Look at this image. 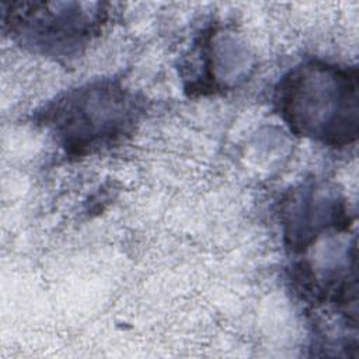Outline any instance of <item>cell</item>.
Listing matches in <instances>:
<instances>
[{"label":"cell","mask_w":359,"mask_h":359,"mask_svg":"<svg viewBox=\"0 0 359 359\" xmlns=\"http://www.w3.org/2000/svg\"><path fill=\"white\" fill-rule=\"evenodd\" d=\"M282 213L286 243L296 252H304L330 230H346L349 222L345 202L318 185L294 191Z\"/></svg>","instance_id":"obj_4"},{"label":"cell","mask_w":359,"mask_h":359,"mask_svg":"<svg viewBox=\"0 0 359 359\" xmlns=\"http://www.w3.org/2000/svg\"><path fill=\"white\" fill-rule=\"evenodd\" d=\"M280 118L299 136L344 147L358 139L359 77L355 66L307 60L287 72L275 90Z\"/></svg>","instance_id":"obj_1"},{"label":"cell","mask_w":359,"mask_h":359,"mask_svg":"<svg viewBox=\"0 0 359 359\" xmlns=\"http://www.w3.org/2000/svg\"><path fill=\"white\" fill-rule=\"evenodd\" d=\"M105 20L98 3H11L4 11V24L15 41L56 59L77 56Z\"/></svg>","instance_id":"obj_3"},{"label":"cell","mask_w":359,"mask_h":359,"mask_svg":"<svg viewBox=\"0 0 359 359\" xmlns=\"http://www.w3.org/2000/svg\"><path fill=\"white\" fill-rule=\"evenodd\" d=\"M139 105L119 83L101 80L70 90L41 112V123L52 130L70 156H87L129 135Z\"/></svg>","instance_id":"obj_2"}]
</instances>
